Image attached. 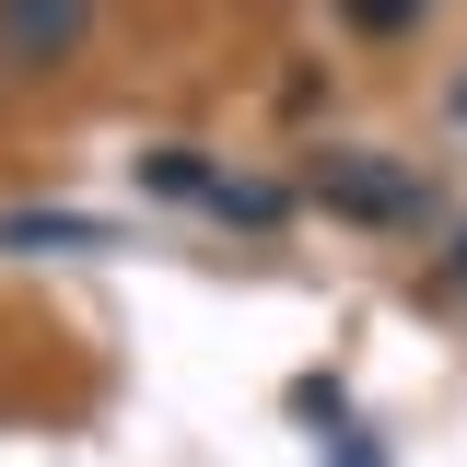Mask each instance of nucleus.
<instances>
[{"mask_svg": "<svg viewBox=\"0 0 467 467\" xmlns=\"http://www.w3.org/2000/svg\"><path fill=\"white\" fill-rule=\"evenodd\" d=\"M316 211L374 223V234H420L432 223V175L409 152H316Z\"/></svg>", "mask_w": 467, "mask_h": 467, "instance_id": "obj_1", "label": "nucleus"}, {"mask_svg": "<svg viewBox=\"0 0 467 467\" xmlns=\"http://www.w3.org/2000/svg\"><path fill=\"white\" fill-rule=\"evenodd\" d=\"M94 36V0H0V70H58Z\"/></svg>", "mask_w": 467, "mask_h": 467, "instance_id": "obj_2", "label": "nucleus"}, {"mask_svg": "<svg viewBox=\"0 0 467 467\" xmlns=\"http://www.w3.org/2000/svg\"><path fill=\"white\" fill-rule=\"evenodd\" d=\"M0 245L12 257H70V245H106L94 211H0Z\"/></svg>", "mask_w": 467, "mask_h": 467, "instance_id": "obj_3", "label": "nucleus"}, {"mask_svg": "<svg viewBox=\"0 0 467 467\" xmlns=\"http://www.w3.org/2000/svg\"><path fill=\"white\" fill-rule=\"evenodd\" d=\"M140 187H152V199H199V211H211L223 164H211V152H187V140H164V152H140Z\"/></svg>", "mask_w": 467, "mask_h": 467, "instance_id": "obj_4", "label": "nucleus"}, {"mask_svg": "<svg viewBox=\"0 0 467 467\" xmlns=\"http://www.w3.org/2000/svg\"><path fill=\"white\" fill-rule=\"evenodd\" d=\"M211 211H223L234 234H269V223L292 211V187H281V175H223V187H211Z\"/></svg>", "mask_w": 467, "mask_h": 467, "instance_id": "obj_5", "label": "nucleus"}, {"mask_svg": "<svg viewBox=\"0 0 467 467\" xmlns=\"http://www.w3.org/2000/svg\"><path fill=\"white\" fill-rule=\"evenodd\" d=\"M420 12H432V0H350V24H362V36H409Z\"/></svg>", "mask_w": 467, "mask_h": 467, "instance_id": "obj_6", "label": "nucleus"}, {"mask_svg": "<svg viewBox=\"0 0 467 467\" xmlns=\"http://www.w3.org/2000/svg\"><path fill=\"white\" fill-rule=\"evenodd\" d=\"M292 409H304V420H339L350 398H339V374H304V386H292Z\"/></svg>", "mask_w": 467, "mask_h": 467, "instance_id": "obj_7", "label": "nucleus"}, {"mask_svg": "<svg viewBox=\"0 0 467 467\" xmlns=\"http://www.w3.org/2000/svg\"><path fill=\"white\" fill-rule=\"evenodd\" d=\"M444 292H467V223H456V245H444Z\"/></svg>", "mask_w": 467, "mask_h": 467, "instance_id": "obj_8", "label": "nucleus"}, {"mask_svg": "<svg viewBox=\"0 0 467 467\" xmlns=\"http://www.w3.org/2000/svg\"><path fill=\"white\" fill-rule=\"evenodd\" d=\"M327 467H386V456H374V444H339V456H327Z\"/></svg>", "mask_w": 467, "mask_h": 467, "instance_id": "obj_9", "label": "nucleus"}, {"mask_svg": "<svg viewBox=\"0 0 467 467\" xmlns=\"http://www.w3.org/2000/svg\"><path fill=\"white\" fill-rule=\"evenodd\" d=\"M456 117H467V82H456Z\"/></svg>", "mask_w": 467, "mask_h": 467, "instance_id": "obj_10", "label": "nucleus"}]
</instances>
